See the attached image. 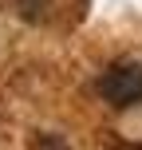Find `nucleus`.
Returning a JSON list of instances; mask_svg holds the SVG:
<instances>
[{
    "instance_id": "f257e3e1",
    "label": "nucleus",
    "mask_w": 142,
    "mask_h": 150,
    "mask_svg": "<svg viewBox=\"0 0 142 150\" xmlns=\"http://www.w3.org/2000/svg\"><path fill=\"white\" fill-rule=\"evenodd\" d=\"M99 95L114 107H134L142 103V63H119V67L103 71L99 79Z\"/></svg>"
}]
</instances>
